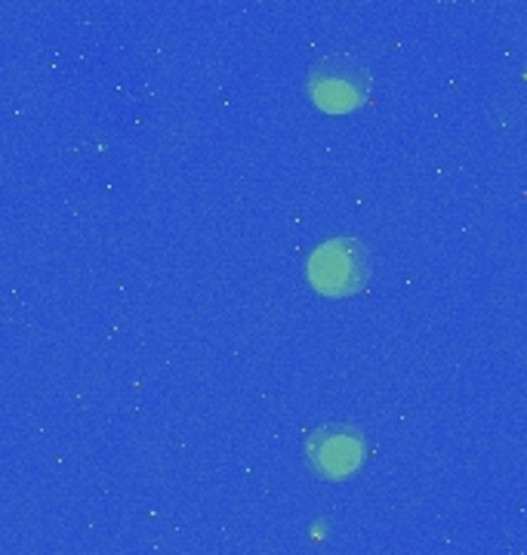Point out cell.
<instances>
[{
    "label": "cell",
    "instance_id": "1",
    "mask_svg": "<svg viewBox=\"0 0 527 555\" xmlns=\"http://www.w3.org/2000/svg\"><path fill=\"white\" fill-rule=\"evenodd\" d=\"M306 275L321 297L346 299L364 291V284L371 278V259L358 241L336 238L321 244L309 257Z\"/></svg>",
    "mask_w": 527,
    "mask_h": 555
},
{
    "label": "cell",
    "instance_id": "2",
    "mask_svg": "<svg viewBox=\"0 0 527 555\" xmlns=\"http://www.w3.org/2000/svg\"><path fill=\"white\" fill-rule=\"evenodd\" d=\"M309 100L327 115H349L361 108L371 93V75L349 56H327L314 62L306 78Z\"/></svg>",
    "mask_w": 527,
    "mask_h": 555
},
{
    "label": "cell",
    "instance_id": "3",
    "mask_svg": "<svg viewBox=\"0 0 527 555\" xmlns=\"http://www.w3.org/2000/svg\"><path fill=\"white\" fill-rule=\"evenodd\" d=\"M306 456H309V463H312L318 476L339 481V478H349L361 469L364 438L349 426H324L309 438Z\"/></svg>",
    "mask_w": 527,
    "mask_h": 555
}]
</instances>
